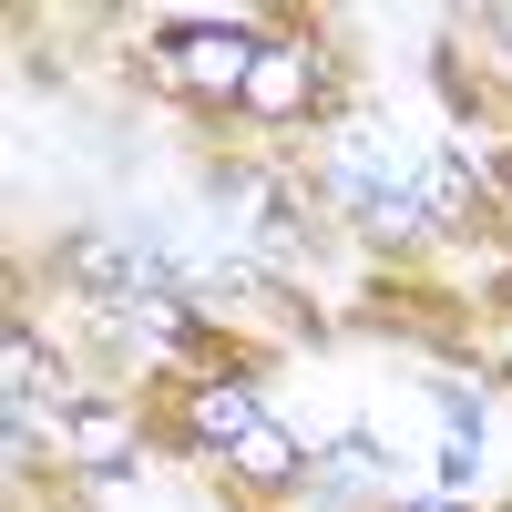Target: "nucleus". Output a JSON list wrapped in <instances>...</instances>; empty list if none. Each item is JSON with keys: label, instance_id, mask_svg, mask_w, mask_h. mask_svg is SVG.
Wrapping results in <instances>:
<instances>
[{"label": "nucleus", "instance_id": "obj_7", "mask_svg": "<svg viewBox=\"0 0 512 512\" xmlns=\"http://www.w3.org/2000/svg\"><path fill=\"white\" fill-rule=\"evenodd\" d=\"M410 512H461V502H410Z\"/></svg>", "mask_w": 512, "mask_h": 512}, {"label": "nucleus", "instance_id": "obj_3", "mask_svg": "<svg viewBox=\"0 0 512 512\" xmlns=\"http://www.w3.org/2000/svg\"><path fill=\"white\" fill-rule=\"evenodd\" d=\"M246 431H256V400L236 390V379H205V390H195V441H226L236 451Z\"/></svg>", "mask_w": 512, "mask_h": 512}, {"label": "nucleus", "instance_id": "obj_6", "mask_svg": "<svg viewBox=\"0 0 512 512\" xmlns=\"http://www.w3.org/2000/svg\"><path fill=\"white\" fill-rule=\"evenodd\" d=\"M72 451H82V461H113V472H123V451H134V441H123V420H103V410H72Z\"/></svg>", "mask_w": 512, "mask_h": 512}, {"label": "nucleus", "instance_id": "obj_1", "mask_svg": "<svg viewBox=\"0 0 512 512\" xmlns=\"http://www.w3.org/2000/svg\"><path fill=\"white\" fill-rule=\"evenodd\" d=\"M175 72L195 82V93H246V72H256V52L267 41H246V31H226V21H175Z\"/></svg>", "mask_w": 512, "mask_h": 512}, {"label": "nucleus", "instance_id": "obj_4", "mask_svg": "<svg viewBox=\"0 0 512 512\" xmlns=\"http://www.w3.org/2000/svg\"><path fill=\"white\" fill-rule=\"evenodd\" d=\"M226 461H236V472H256V482H287V472H297V441H287V431H267V420H256V431H246V441H236Z\"/></svg>", "mask_w": 512, "mask_h": 512}, {"label": "nucleus", "instance_id": "obj_2", "mask_svg": "<svg viewBox=\"0 0 512 512\" xmlns=\"http://www.w3.org/2000/svg\"><path fill=\"white\" fill-rule=\"evenodd\" d=\"M308 93H318V62L297 52V41H267L256 72H246V103H256V113H297Z\"/></svg>", "mask_w": 512, "mask_h": 512}, {"label": "nucleus", "instance_id": "obj_5", "mask_svg": "<svg viewBox=\"0 0 512 512\" xmlns=\"http://www.w3.org/2000/svg\"><path fill=\"white\" fill-rule=\"evenodd\" d=\"M410 195L431 205V216H461V205H472V175H461V164H420V175H410Z\"/></svg>", "mask_w": 512, "mask_h": 512}]
</instances>
